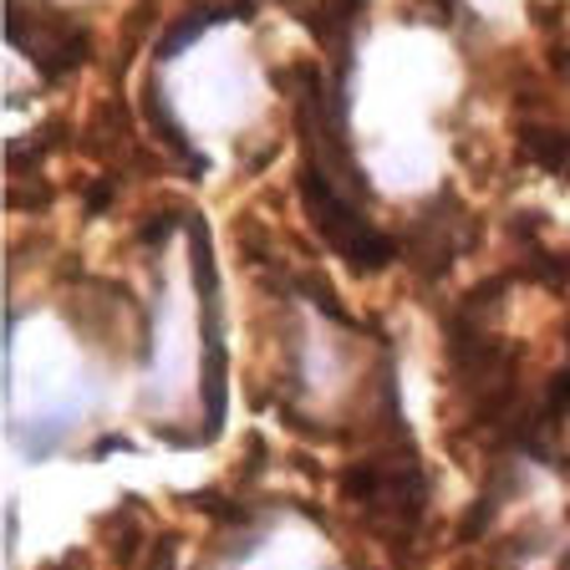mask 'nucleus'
Listing matches in <instances>:
<instances>
[{"label":"nucleus","mask_w":570,"mask_h":570,"mask_svg":"<svg viewBox=\"0 0 570 570\" xmlns=\"http://www.w3.org/2000/svg\"><path fill=\"white\" fill-rule=\"evenodd\" d=\"M301 204H306V219L321 229V239L352 271H382V265H392V255H397L392 235H382L367 214L346 199L342 184H332L316 164H301Z\"/></svg>","instance_id":"1"},{"label":"nucleus","mask_w":570,"mask_h":570,"mask_svg":"<svg viewBox=\"0 0 570 570\" xmlns=\"http://www.w3.org/2000/svg\"><path fill=\"white\" fill-rule=\"evenodd\" d=\"M189 245H194L199 326H204V439H214L225 428V321H219V271H214L204 214H189Z\"/></svg>","instance_id":"2"},{"label":"nucleus","mask_w":570,"mask_h":570,"mask_svg":"<svg viewBox=\"0 0 570 570\" xmlns=\"http://www.w3.org/2000/svg\"><path fill=\"white\" fill-rule=\"evenodd\" d=\"M245 16H255L249 0H209V6H194V11H184L178 21L164 26V36H158V47H154V61L164 67V61L184 57L204 31H214V26H225V21H245Z\"/></svg>","instance_id":"3"},{"label":"nucleus","mask_w":570,"mask_h":570,"mask_svg":"<svg viewBox=\"0 0 570 570\" xmlns=\"http://www.w3.org/2000/svg\"><path fill=\"white\" fill-rule=\"evenodd\" d=\"M142 112H148V122H154V132L174 148L184 164H189V178H204V168H209V158L199 154L189 142V132H184V122L168 112V102H164V87H158V77H148V87H142Z\"/></svg>","instance_id":"4"},{"label":"nucleus","mask_w":570,"mask_h":570,"mask_svg":"<svg viewBox=\"0 0 570 570\" xmlns=\"http://www.w3.org/2000/svg\"><path fill=\"white\" fill-rule=\"evenodd\" d=\"M453 11V0H439V16H449Z\"/></svg>","instance_id":"5"}]
</instances>
